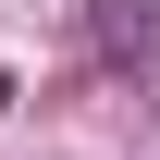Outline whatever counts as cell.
I'll return each mask as SVG.
<instances>
[{
	"label": "cell",
	"instance_id": "6da1fadb",
	"mask_svg": "<svg viewBox=\"0 0 160 160\" xmlns=\"http://www.w3.org/2000/svg\"><path fill=\"white\" fill-rule=\"evenodd\" d=\"M99 49L111 62H160V0H99Z\"/></svg>",
	"mask_w": 160,
	"mask_h": 160
}]
</instances>
